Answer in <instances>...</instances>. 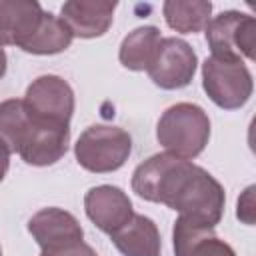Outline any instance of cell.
Listing matches in <instances>:
<instances>
[{"mask_svg":"<svg viewBox=\"0 0 256 256\" xmlns=\"http://www.w3.org/2000/svg\"><path fill=\"white\" fill-rule=\"evenodd\" d=\"M132 190L156 204H164L182 218L214 228L224 212L222 184L190 160L162 152L136 166Z\"/></svg>","mask_w":256,"mask_h":256,"instance_id":"cell-1","label":"cell"},{"mask_svg":"<svg viewBox=\"0 0 256 256\" xmlns=\"http://www.w3.org/2000/svg\"><path fill=\"white\" fill-rule=\"evenodd\" d=\"M156 138L166 148L184 160L196 158L210 140V118L192 102H178L164 110L156 124Z\"/></svg>","mask_w":256,"mask_h":256,"instance_id":"cell-2","label":"cell"},{"mask_svg":"<svg viewBox=\"0 0 256 256\" xmlns=\"http://www.w3.org/2000/svg\"><path fill=\"white\" fill-rule=\"evenodd\" d=\"M132 152V138L126 130L108 124L88 126L74 144L76 162L94 174L114 172L124 166Z\"/></svg>","mask_w":256,"mask_h":256,"instance_id":"cell-3","label":"cell"},{"mask_svg":"<svg viewBox=\"0 0 256 256\" xmlns=\"http://www.w3.org/2000/svg\"><path fill=\"white\" fill-rule=\"evenodd\" d=\"M206 42L212 58L226 62L254 60L256 20L248 14L226 10L206 24Z\"/></svg>","mask_w":256,"mask_h":256,"instance_id":"cell-4","label":"cell"},{"mask_svg":"<svg viewBox=\"0 0 256 256\" xmlns=\"http://www.w3.org/2000/svg\"><path fill=\"white\" fill-rule=\"evenodd\" d=\"M202 88L216 106L238 110L250 100L254 82L244 62H226L210 56L202 64Z\"/></svg>","mask_w":256,"mask_h":256,"instance_id":"cell-5","label":"cell"},{"mask_svg":"<svg viewBox=\"0 0 256 256\" xmlns=\"http://www.w3.org/2000/svg\"><path fill=\"white\" fill-rule=\"evenodd\" d=\"M22 102L28 116L40 122L70 124L74 114V92L64 78L54 74L38 76L26 88Z\"/></svg>","mask_w":256,"mask_h":256,"instance_id":"cell-6","label":"cell"},{"mask_svg":"<svg viewBox=\"0 0 256 256\" xmlns=\"http://www.w3.org/2000/svg\"><path fill=\"white\" fill-rule=\"evenodd\" d=\"M198 66L196 52L192 46L180 38H162L158 52L148 66L150 80L164 90H178L192 82Z\"/></svg>","mask_w":256,"mask_h":256,"instance_id":"cell-7","label":"cell"},{"mask_svg":"<svg viewBox=\"0 0 256 256\" xmlns=\"http://www.w3.org/2000/svg\"><path fill=\"white\" fill-rule=\"evenodd\" d=\"M70 124L40 122L28 116V126L22 136L18 154L26 164L50 166L56 164L68 150Z\"/></svg>","mask_w":256,"mask_h":256,"instance_id":"cell-8","label":"cell"},{"mask_svg":"<svg viewBox=\"0 0 256 256\" xmlns=\"http://www.w3.org/2000/svg\"><path fill=\"white\" fill-rule=\"evenodd\" d=\"M84 210L96 228L106 234H114L134 216L132 202L126 192L110 184L90 188L84 196Z\"/></svg>","mask_w":256,"mask_h":256,"instance_id":"cell-9","label":"cell"},{"mask_svg":"<svg viewBox=\"0 0 256 256\" xmlns=\"http://www.w3.org/2000/svg\"><path fill=\"white\" fill-rule=\"evenodd\" d=\"M28 232L40 250H58L82 242L84 230L80 222L62 208H42L28 220Z\"/></svg>","mask_w":256,"mask_h":256,"instance_id":"cell-10","label":"cell"},{"mask_svg":"<svg viewBox=\"0 0 256 256\" xmlns=\"http://www.w3.org/2000/svg\"><path fill=\"white\" fill-rule=\"evenodd\" d=\"M116 2L106 0H68L60 8V18L74 36L98 38L112 24Z\"/></svg>","mask_w":256,"mask_h":256,"instance_id":"cell-11","label":"cell"},{"mask_svg":"<svg viewBox=\"0 0 256 256\" xmlns=\"http://www.w3.org/2000/svg\"><path fill=\"white\" fill-rule=\"evenodd\" d=\"M36 0H0V46H22L42 20Z\"/></svg>","mask_w":256,"mask_h":256,"instance_id":"cell-12","label":"cell"},{"mask_svg":"<svg viewBox=\"0 0 256 256\" xmlns=\"http://www.w3.org/2000/svg\"><path fill=\"white\" fill-rule=\"evenodd\" d=\"M172 236L176 256H236L232 246L214 234V228L182 216L174 222Z\"/></svg>","mask_w":256,"mask_h":256,"instance_id":"cell-13","label":"cell"},{"mask_svg":"<svg viewBox=\"0 0 256 256\" xmlns=\"http://www.w3.org/2000/svg\"><path fill=\"white\" fill-rule=\"evenodd\" d=\"M112 244L122 256H160V232L144 214H134L122 228L110 234Z\"/></svg>","mask_w":256,"mask_h":256,"instance_id":"cell-14","label":"cell"},{"mask_svg":"<svg viewBox=\"0 0 256 256\" xmlns=\"http://www.w3.org/2000/svg\"><path fill=\"white\" fill-rule=\"evenodd\" d=\"M160 42L162 36L156 26H140L132 30L120 44V52H118L120 64L134 72L148 70V66L152 64L158 52Z\"/></svg>","mask_w":256,"mask_h":256,"instance_id":"cell-15","label":"cell"},{"mask_svg":"<svg viewBox=\"0 0 256 256\" xmlns=\"http://www.w3.org/2000/svg\"><path fill=\"white\" fill-rule=\"evenodd\" d=\"M72 38L74 34L70 32V28L64 24L60 16L44 12L36 32L20 48L28 54H40V56L58 54V52H64L72 44Z\"/></svg>","mask_w":256,"mask_h":256,"instance_id":"cell-16","label":"cell"},{"mask_svg":"<svg viewBox=\"0 0 256 256\" xmlns=\"http://www.w3.org/2000/svg\"><path fill=\"white\" fill-rule=\"evenodd\" d=\"M166 24L180 34H194L206 28L212 14V4L206 0H168L162 6Z\"/></svg>","mask_w":256,"mask_h":256,"instance_id":"cell-17","label":"cell"},{"mask_svg":"<svg viewBox=\"0 0 256 256\" xmlns=\"http://www.w3.org/2000/svg\"><path fill=\"white\" fill-rule=\"evenodd\" d=\"M28 126V112L22 100L10 98L0 102V140L10 152H18L22 136Z\"/></svg>","mask_w":256,"mask_h":256,"instance_id":"cell-18","label":"cell"},{"mask_svg":"<svg viewBox=\"0 0 256 256\" xmlns=\"http://www.w3.org/2000/svg\"><path fill=\"white\" fill-rule=\"evenodd\" d=\"M40 256H98L96 250L92 246H88L84 240L76 242L72 246L66 248H58V250H42Z\"/></svg>","mask_w":256,"mask_h":256,"instance_id":"cell-19","label":"cell"},{"mask_svg":"<svg viewBox=\"0 0 256 256\" xmlns=\"http://www.w3.org/2000/svg\"><path fill=\"white\" fill-rule=\"evenodd\" d=\"M252 192H254V186H248L242 194V198H238V218L244 220L246 224H252L254 222V202H252Z\"/></svg>","mask_w":256,"mask_h":256,"instance_id":"cell-20","label":"cell"},{"mask_svg":"<svg viewBox=\"0 0 256 256\" xmlns=\"http://www.w3.org/2000/svg\"><path fill=\"white\" fill-rule=\"evenodd\" d=\"M10 150H8V146L0 140V180H4V176H6V172H8V166H10Z\"/></svg>","mask_w":256,"mask_h":256,"instance_id":"cell-21","label":"cell"},{"mask_svg":"<svg viewBox=\"0 0 256 256\" xmlns=\"http://www.w3.org/2000/svg\"><path fill=\"white\" fill-rule=\"evenodd\" d=\"M6 64H8V58H6V52H4V48L0 46V78L6 74Z\"/></svg>","mask_w":256,"mask_h":256,"instance_id":"cell-22","label":"cell"},{"mask_svg":"<svg viewBox=\"0 0 256 256\" xmlns=\"http://www.w3.org/2000/svg\"><path fill=\"white\" fill-rule=\"evenodd\" d=\"M0 256H2V246H0Z\"/></svg>","mask_w":256,"mask_h":256,"instance_id":"cell-23","label":"cell"}]
</instances>
